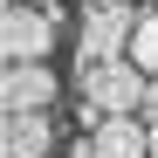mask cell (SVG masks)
I'll return each instance as SVG.
<instances>
[{
  "label": "cell",
  "mask_w": 158,
  "mask_h": 158,
  "mask_svg": "<svg viewBox=\"0 0 158 158\" xmlns=\"http://www.w3.org/2000/svg\"><path fill=\"white\" fill-rule=\"evenodd\" d=\"M0 110H7V117L55 110V69H48V62H14L7 76H0Z\"/></svg>",
  "instance_id": "277c9868"
},
{
  "label": "cell",
  "mask_w": 158,
  "mask_h": 158,
  "mask_svg": "<svg viewBox=\"0 0 158 158\" xmlns=\"http://www.w3.org/2000/svg\"><path fill=\"white\" fill-rule=\"evenodd\" d=\"M131 35H138V7H83V28H76V69L131 62Z\"/></svg>",
  "instance_id": "6da1fadb"
},
{
  "label": "cell",
  "mask_w": 158,
  "mask_h": 158,
  "mask_svg": "<svg viewBox=\"0 0 158 158\" xmlns=\"http://www.w3.org/2000/svg\"><path fill=\"white\" fill-rule=\"evenodd\" d=\"M144 83H151V76H144L138 62L76 69V89H83V103H89V110H103V117H138V110H144Z\"/></svg>",
  "instance_id": "7a4b0ae2"
},
{
  "label": "cell",
  "mask_w": 158,
  "mask_h": 158,
  "mask_svg": "<svg viewBox=\"0 0 158 158\" xmlns=\"http://www.w3.org/2000/svg\"><path fill=\"white\" fill-rule=\"evenodd\" d=\"M144 124H158V76L144 83Z\"/></svg>",
  "instance_id": "ba28073f"
},
{
  "label": "cell",
  "mask_w": 158,
  "mask_h": 158,
  "mask_svg": "<svg viewBox=\"0 0 158 158\" xmlns=\"http://www.w3.org/2000/svg\"><path fill=\"white\" fill-rule=\"evenodd\" d=\"M7 7H48V0H7Z\"/></svg>",
  "instance_id": "30bf717a"
},
{
  "label": "cell",
  "mask_w": 158,
  "mask_h": 158,
  "mask_svg": "<svg viewBox=\"0 0 158 158\" xmlns=\"http://www.w3.org/2000/svg\"><path fill=\"white\" fill-rule=\"evenodd\" d=\"M138 14H158V0H138Z\"/></svg>",
  "instance_id": "8fae6325"
},
{
  "label": "cell",
  "mask_w": 158,
  "mask_h": 158,
  "mask_svg": "<svg viewBox=\"0 0 158 158\" xmlns=\"http://www.w3.org/2000/svg\"><path fill=\"white\" fill-rule=\"evenodd\" d=\"M131 62L144 76H158V14H138V35H131Z\"/></svg>",
  "instance_id": "52a82bcc"
},
{
  "label": "cell",
  "mask_w": 158,
  "mask_h": 158,
  "mask_svg": "<svg viewBox=\"0 0 158 158\" xmlns=\"http://www.w3.org/2000/svg\"><path fill=\"white\" fill-rule=\"evenodd\" d=\"M83 7H138V0H83Z\"/></svg>",
  "instance_id": "9c48e42d"
},
{
  "label": "cell",
  "mask_w": 158,
  "mask_h": 158,
  "mask_svg": "<svg viewBox=\"0 0 158 158\" xmlns=\"http://www.w3.org/2000/svg\"><path fill=\"white\" fill-rule=\"evenodd\" d=\"M48 144H55V110L0 124V158H48Z\"/></svg>",
  "instance_id": "5b68a950"
},
{
  "label": "cell",
  "mask_w": 158,
  "mask_h": 158,
  "mask_svg": "<svg viewBox=\"0 0 158 158\" xmlns=\"http://www.w3.org/2000/svg\"><path fill=\"white\" fill-rule=\"evenodd\" d=\"M0 55L14 62H48L55 55V7H7L0 14Z\"/></svg>",
  "instance_id": "3957f363"
},
{
  "label": "cell",
  "mask_w": 158,
  "mask_h": 158,
  "mask_svg": "<svg viewBox=\"0 0 158 158\" xmlns=\"http://www.w3.org/2000/svg\"><path fill=\"white\" fill-rule=\"evenodd\" d=\"M151 158H158V124H151Z\"/></svg>",
  "instance_id": "7c38bea8"
},
{
  "label": "cell",
  "mask_w": 158,
  "mask_h": 158,
  "mask_svg": "<svg viewBox=\"0 0 158 158\" xmlns=\"http://www.w3.org/2000/svg\"><path fill=\"white\" fill-rule=\"evenodd\" d=\"M96 158H151V124H138V117H103Z\"/></svg>",
  "instance_id": "8992f818"
}]
</instances>
